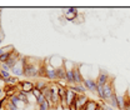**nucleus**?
Listing matches in <instances>:
<instances>
[{"label":"nucleus","mask_w":130,"mask_h":110,"mask_svg":"<svg viewBox=\"0 0 130 110\" xmlns=\"http://www.w3.org/2000/svg\"><path fill=\"white\" fill-rule=\"evenodd\" d=\"M41 60H34L32 58H25L24 64V76L25 78H39Z\"/></svg>","instance_id":"f257e3e1"},{"label":"nucleus","mask_w":130,"mask_h":110,"mask_svg":"<svg viewBox=\"0 0 130 110\" xmlns=\"http://www.w3.org/2000/svg\"><path fill=\"white\" fill-rule=\"evenodd\" d=\"M51 88V106H59L60 105V98H59V85L58 83H50Z\"/></svg>","instance_id":"f03ea898"},{"label":"nucleus","mask_w":130,"mask_h":110,"mask_svg":"<svg viewBox=\"0 0 130 110\" xmlns=\"http://www.w3.org/2000/svg\"><path fill=\"white\" fill-rule=\"evenodd\" d=\"M45 78L51 83H56L58 76H56V70L55 68L49 63V60H45Z\"/></svg>","instance_id":"7ed1b4c3"},{"label":"nucleus","mask_w":130,"mask_h":110,"mask_svg":"<svg viewBox=\"0 0 130 110\" xmlns=\"http://www.w3.org/2000/svg\"><path fill=\"white\" fill-rule=\"evenodd\" d=\"M24 64H25V56H21V59L19 60V63L11 69V75L13 76H24Z\"/></svg>","instance_id":"20e7f679"},{"label":"nucleus","mask_w":130,"mask_h":110,"mask_svg":"<svg viewBox=\"0 0 130 110\" xmlns=\"http://www.w3.org/2000/svg\"><path fill=\"white\" fill-rule=\"evenodd\" d=\"M88 101H89V98L85 94L76 95V98H75V100H74V104H73L71 106H74L76 110H84V108H85V105H86Z\"/></svg>","instance_id":"39448f33"},{"label":"nucleus","mask_w":130,"mask_h":110,"mask_svg":"<svg viewBox=\"0 0 130 110\" xmlns=\"http://www.w3.org/2000/svg\"><path fill=\"white\" fill-rule=\"evenodd\" d=\"M114 94H115V91H114V81L111 79L106 85H104V103H108V100Z\"/></svg>","instance_id":"423d86ee"},{"label":"nucleus","mask_w":130,"mask_h":110,"mask_svg":"<svg viewBox=\"0 0 130 110\" xmlns=\"http://www.w3.org/2000/svg\"><path fill=\"white\" fill-rule=\"evenodd\" d=\"M83 85L85 86L86 90L91 91V93H96V89H98V83H96V79H93V78H86L84 79L83 81Z\"/></svg>","instance_id":"0eeeda50"},{"label":"nucleus","mask_w":130,"mask_h":110,"mask_svg":"<svg viewBox=\"0 0 130 110\" xmlns=\"http://www.w3.org/2000/svg\"><path fill=\"white\" fill-rule=\"evenodd\" d=\"M18 88H19V90L24 91L25 94H31V91L35 89V84L31 81H19Z\"/></svg>","instance_id":"6e6552de"},{"label":"nucleus","mask_w":130,"mask_h":110,"mask_svg":"<svg viewBox=\"0 0 130 110\" xmlns=\"http://www.w3.org/2000/svg\"><path fill=\"white\" fill-rule=\"evenodd\" d=\"M64 15H65V19H66L68 21L75 23V19H76V16L79 15V11H78L76 8H68L64 11Z\"/></svg>","instance_id":"1a4fd4ad"},{"label":"nucleus","mask_w":130,"mask_h":110,"mask_svg":"<svg viewBox=\"0 0 130 110\" xmlns=\"http://www.w3.org/2000/svg\"><path fill=\"white\" fill-rule=\"evenodd\" d=\"M111 80V78L109 76V74L106 73V71H104V70H100V73H99V75H98L96 78V83L98 85H106L109 81Z\"/></svg>","instance_id":"9d476101"},{"label":"nucleus","mask_w":130,"mask_h":110,"mask_svg":"<svg viewBox=\"0 0 130 110\" xmlns=\"http://www.w3.org/2000/svg\"><path fill=\"white\" fill-rule=\"evenodd\" d=\"M21 59V55L16 51V50H14L13 53H11V55H10V58L6 60V64L10 66V69H13L14 66H15L16 64L19 63V60Z\"/></svg>","instance_id":"9b49d317"},{"label":"nucleus","mask_w":130,"mask_h":110,"mask_svg":"<svg viewBox=\"0 0 130 110\" xmlns=\"http://www.w3.org/2000/svg\"><path fill=\"white\" fill-rule=\"evenodd\" d=\"M73 74H74V81L75 84H83L84 81V76L80 71V65L79 64H75L74 69H73Z\"/></svg>","instance_id":"f8f14e48"},{"label":"nucleus","mask_w":130,"mask_h":110,"mask_svg":"<svg viewBox=\"0 0 130 110\" xmlns=\"http://www.w3.org/2000/svg\"><path fill=\"white\" fill-rule=\"evenodd\" d=\"M76 95L70 88H66V95H65V100H66V105H68V109L74 104V100H75V98H76Z\"/></svg>","instance_id":"ddd939ff"},{"label":"nucleus","mask_w":130,"mask_h":110,"mask_svg":"<svg viewBox=\"0 0 130 110\" xmlns=\"http://www.w3.org/2000/svg\"><path fill=\"white\" fill-rule=\"evenodd\" d=\"M68 88H70L75 94H78V95L86 94V89H85V86H84L83 84H75V85H73V86H68Z\"/></svg>","instance_id":"4468645a"},{"label":"nucleus","mask_w":130,"mask_h":110,"mask_svg":"<svg viewBox=\"0 0 130 110\" xmlns=\"http://www.w3.org/2000/svg\"><path fill=\"white\" fill-rule=\"evenodd\" d=\"M55 70H56L58 81H64V83H66V70H65V66H60V68H58Z\"/></svg>","instance_id":"2eb2a0df"},{"label":"nucleus","mask_w":130,"mask_h":110,"mask_svg":"<svg viewBox=\"0 0 130 110\" xmlns=\"http://www.w3.org/2000/svg\"><path fill=\"white\" fill-rule=\"evenodd\" d=\"M18 96H19V99H20V101L21 103H24L25 105H29L30 103H29V98H28V94H25L24 91H21V90H18Z\"/></svg>","instance_id":"dca6fc26"},{"label":"nucleus","mask_w":130,"mask_h":110,"mask_svg":"<svg viewBox=\"0 0 130 110\" xmlns=\"http://www.w3.org/2000/svg\"><path fill=\"white\" fill-rule=\"evenodd\" d=\"M98 105H99V103H98V101H95V100H91V99H89V101L86 103V105H85L84 110H96Z\"/></svg>","instance_id":"f3484780"},{"label":"nucleus","mask_w":130,"mask_h":110,"mask_svg":"<svg viewBox=\"0 0 130 110\" xmlns=\"http://www.w3.org/2000/svg\"><path fill=\"white\" fill-rule=\"evenodd\" d=\"M49 84H50V83H46L45 80H38V81L35 83V88H36L38 90H40V91L43 93V90H44V89H45V88L48 86Z\"/></svg>","instance_id":"a211bd4d"},{"label":"nucleus","mask_w":130,"mask_h":110,"mask_svg":"<svg viewBox=\"0 0 130 110\" xmlns=\"http://www.w3.org/2000/svg\"><path fill=\"white\" fill-rule=\"evenodd\" d=\"M118 109L125 110V95H118Z\"/></svg>","instance_id":"6ab92c4d"},{"label":"nucleus","mask_w":130,"mask_h":110,"mask_svg":"<svg viewBox=\"0 0 130 110\" xmlns=\"http://www.w3.org/2000/svg\"><path fill=\"white\" fill-rule=\"evenodd\" d=\"M108 104H109L113 109H118V94H116V93L108 100Z\"/></svg>","instance_id":"aec40b11"},{"label":"nucleus","mask_w":130,"mask_h":110,"mask_svg":"<svg viewBox=\"0 0 130 110\" xmlns=\"http://www.w3.org/2000/svg\"><path fill=\"white\" fill-rule=\"evenodd\" d=\"M43 95L45 96V99L51 104V88H50V84H49L48 86L43 90Z\"/></svg>","instance_id":"412c9836"},{"label":"nucleus","mask_w":130,"mask_h":110,"mask_svg":"<svg viewBox=\"0 0 130 110\" xmlns=\"http://www.w3.org/2000/svg\"><path fill=\"white\" fill-rule=\"evenodd\" d=\"M51 108L53 106H51V104L49 103L48 100H45V101H43L41 104L38 105V110H50Z\"/></svg>","instance_id":"4be33fe9"},{"label":"nucleus","mask_w":130,"mask_h":110,"mask_svg":"<svg viewBox=\"0 0 130 110\" xmlns=\"http://www.w3.org/2000/svg\"><path fill=\"white\" fill-rule=\"evenodd\" d=\"M13 50H15V48L13 46V45L1 46L0 48V56H1V55H4V54H6V53H10V51H13Z\"/></svg>","instance_id":"5701e85b"},{"label":"nucleus","mask_w":130,"mask_h":110,"mask_svg":"<svg viewBox=\"0 0 130 110\" xmlns=\"http://www.w3.org/2000/svg\"><path fill=\"white\" fill-rule=\"evenodd\" d=\"M96 94H98V96L101 99V101L104 103V86H103V85H98Z\"/></svg>","instance_id":"b1692460"},{"label":"nucleus","mask_w":130,"mask_h":110,"mask_svg":"<svg viewBox=\"0 0 130 110\" xmlns=\"http://www.w3.org/2000/svg\"><path fill=\"white\" fill-rule=\"evenodd\" d=\"M0 73H1V76H3V81H5V80H8V79H10L13 76L10 71H5V70H1L0 69Z\"/></svg>","instance_id":"393cba45"},{"label":"nucleus","mask_w":130,"mask_h":110,"mask_svg":"<svg viewBox=\"0 0 130 110\" xmlns=\"http://www.w3.org/2000/svg\"><path fill=\"white\" fill-rule=\"evenodd\" d=\"M5 109H8V110H19V109H18V108L15 106V105H14V104H11V103H10L9 100H8V101L5 103Z\"/></svg>","instance_id":"a878e982"},{"label":"nucleus","mask_w":130,"mask_h":110,"mask_svg":"<svg viewBox=\"0 0 130 110\" xmlns=\"http://www.w3.org/2000/svg\"><path fill=\"white\" fill-rule=\"evenodd\" d=\"M41 94H43V93H41L40 90H38L36 88H35V89H34V90L31 91V95L34 96V98H35V99H38V98H39V96H40Z\"/></svg>","instance_id":"bb28decb"},{"label":"nucleus","mask_w":130,"mask_h":110,"mask_svg":"<svg viewBox=\"0 0 130 110\" xmlns=\"http://www.w3.org/2000/svg\"><path fill=\"white\" fill-rule=\"evenodd\" d=\"M45 100H46V99H45V96H44V95L41 94L40 96H39V98H38V99H36V105L41 104V103H43V101H45Z\"/></svg>","instance_id":"cd10ccee"},{"label":"nucleus","mask_w":130,"mask_h":110,"mask_svg":"<svg viewBox=\"0 0 130 110\" xmlns=\"http://www.w3.org/2000/svg\"><path fill=\"white\" fill-rule=\"evenodd\" d=\"M3 39H4V34H3V32H0V45L3 43Z\"/></svg>","instance_id":"c85d7f7f"},{"label":"nucleus","mask_w":130,"mask_h":110,"mask_svg":"<svg viewBox=\"0 0 130 110\" xmlns=\"http://www.w3.org/2000/svg\"><path fill=\"white\" fill-rule=\"evenodd\" d=\"M101 106H103V103H101V104H100V103H99V105H98L96 110H101Z\"/></svg>","instance_id":"c756f323"},{"label":"nucleus","mask_w":130,"mask_h":110,"mask_svg":"<svg viewBox=\"0 0 130 110\" xmlns=\"http://www.w3.org/2000/svg\"><path fill=\"white\" fill-rule=\"evenodd\" d=\"M0 81H3V76H1V73H0Z\"/></svg>","instance_id":"7c9ffc66"}]
</instances>
